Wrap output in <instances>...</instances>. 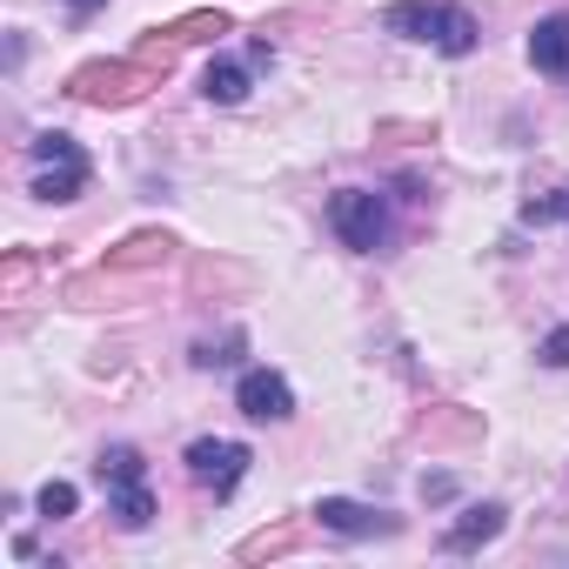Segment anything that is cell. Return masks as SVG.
<instances>
[{
	"instance_id": "1",
	"label": "cell",
	"mask_w": 569,
	"mask_h": 569,
	"mask_svg": "<svg viewBox=\"0 0 569 569\" xmlns=\"http://www.w3.org/2000/svg\"><path fill=\"white\" fill-rule=\"evenodd\" d=\"M382 28L402 41H429L442 54H476V21L462 8H436V0H396V8H382Z\"/></svg>"
},
{
	"instance_id": "2",
	"label": "cell",
	"mask_w": 569,
	"mask_h": 569,
	"mask_svg": "<svg viewBox=\"0 0 569 569\" xmlns=\"http://www.w3.org/2000/svg\"><path fill=\"white\" fill-rule=\"evenodd\" d=\"M94 476H101V489H108V516H114L121 529H148V522H154V489H148V462H141V449H128V442L101 449Z\"/></svg>"
},
{
	"instance_id": "3",
	"label": "cell",
	"mask_w": 569,
	"mask_h": 569,
	"mask_svg": "<svg viewBox=\"0 0 569 569\" xmlns=\"http://www.w3.org/2000/svg\"><path fill=\"white\" fill-rule=\"evenodd\" d=\"M148 88H161V74L141 68L134 54H128V61H88V68L68 74V94H74L81 108H128V101H141Z\"/></svg>"
},
{
	"instance_id": "4",
	"label": "cell",
	"mask_w": 569,
	"mask_h": 569,
	"mask_svg": "<svg viewBox=\"0 0 569 569\" xmlns=\"http://www.w3.org/2000/svg\"><path fill=\"white\" fill-rule=\"evenodd\" d=\"M329 228L356 248V254H376L389 241V201L376 188H336L329 194Z\"/></svg>"
},
{
	"instance_id": "5",
	"label": "cell",
	"mask_w": 569,
	"mask_h": 569,
	"mask_svg": "<svg viewBox=\"0 0 569 569\" xmlns=\"http://www.w3.org/2000/svg\"><path fill=\"white\" fill-rule=\"evenodd\" d=\"M28 154L41 161V174H34V194L41 201H74L88 188V154H81L74 134H34Z\"/></svg>"
},
{
	"instance_id": "6",
	"label": "cell",
	"mask_w": 569,
	"mask_h": 569,
	"mask_svg": "<svg viewBox=\"0 0 569 569\" xmlns=\"http://www.w3.org/2000/svg\"><path fill=\"white\" fill-rule=\"evenodd\" d=\"M181 462H188V476H194V482H201L214 502H228V496L241 489V476H248V462H254V456H248L241 442L201 436V442H188V456H181Z\"/></svg>"
},
{
	"instance_id": "7",
	"label": "cell",
	"mask_w": 569,
	"mask_h": 569,
	"mask_svg": "<svg viewBox=\"0 0 569 569\" xmlns=\"http://www.w3.org/2000/svg\"><path fill=\"white\" fill-rule=\"evenodd\" d=\"M234 409H241L248 422H289V416H296V389L281 382L274 369H248V376L234 382Z\"/></svg>"
},
{
	"instance_id": "8",
	"label": "cell",
	"mask_w": 569,
	"mask_h": 569,
	"mask_svg": "<svg viewBox=\"0 0 569 569\" xmlns=\"http://www.w3.org/2000/svg\"><path fill=\"white\" fill-rule=\"evenodd\" d=\"M316 516H322V529H336V536H349V542H362V536H396V529H402L389 509H369V502H349V496H322Z\"/></svg>"
},
{
	"instance_id": "9",
	"label": "cell",
	"mask_w": 569,
	"mask_h": 569,
	"mask_svg": "<svg viewBox=\"0 0 569 569\" xmlns=\"http://www.w3.org/2000/svg\"><path fill=\"white\" fill-rule=\"evenodd\" d=\"M502 522H509V509H502V502H469V509H462V522H449V529H442V549H449V556H469V549L496 542V536H502Z\"/></svg>"
},
{
	"instance_id": "10",
	"label": "cell",
	"mask_w": 569,
	"mask_h": 569,
	"mask_svg": "<svg viewBox=\"0 0 569 569\" xmlns=\"http://www.w3.org/2000/svg\"><path fill=\"white\" fill-rule=\"evenodd\" d=\"M476 436H482V416L476 409H429L416 422V442L422 449H469Z\"/></svg>"
},
{
	"instance_id": "11",
	"label": "cell",
	"mask_w": 569,
	"mask_h": 569,
	"mask_svg": "<svg viewBox=\"0 0 569 569\" xmlns=\"http://www.w3.org/2000/svg\"><path fill=\"white\" fill-rule=\"evenodd\" d=\"M174 261V241L168 234H128L121 248H108V274H141V268H168Z\"/></svg>"
},
{
	"instance_id": "12",
	"label": "cell",
	"mask_w": 569,
	"mask_h": 569,
	"mask_svg": "<svg viewBox=\"0 0 569 569\" xmlns=\"http://www.w3.org/2000/svg\"><path fill=\"white\" fill-rule=\"evenodd\" d=\"M529 61L536 74H569V14H549L529 28Z\"/></svg>"
},
{
	"instance_id": "13",
	"label": "cell",
	"mask_w": 569,
	"mask_h": 569,
	"mask_svg": "<svg viewBox=\"0 0 569 569\" xmlns=\"http://www.w3.org/2000/svg\"><path fill=\"white\" fill-rule=\"evenodd\" d=\"M188 281H194V296H241L248 289V268H234V261H214V254H201L194 268H188Z\"/></svg>"
},
{
	"instance_id": "14",
	"label": "cell",
	"mask_w": 569,
	"mask_h": 569,
	"mask_svg": "<svg viewBox=\"0 0 569 569\" xmlns=\"http://www.w3.org/2000/svg\"><path fill=\"white\" fill-rule=\"evenodd\" d=\"M201 94H208L214 108H234V101H248V68H241V61H208V74H201Z\"/></svg>"
},
{
	"instance_id": "15",
	"label": "cell",
	"mask_w": 569,
	"mask_h": 569,
	"mask_svg": "<svg viewBox=\"0 0 569 569\" xmlns=\"http://www.w3.org/2000/svg\"><path fill=\"white\" fill-rule=\"evenodd\" d=\"M296 542H302V529H296V522H274V529H254L234 556H241V562H268V556H289Z\"/></svg>"
},
{
	"instance_id": "16",
	"label": "cell",
	"mask_w": 569,
	"mask_h": 569,
	"mask_svg": "<svg viewBox=\"0 0 569 569\" xmlns=\"http://www.w3.org/2000/svg\"><path fill=\"white\" fill-rule=\"evenodd\" d=\"M161 34H174L181 48H194V41L228 34V14H221V8H201V14H181V21H174V28H161Z\"/></svg>"
},
{
	"instance_id": "17",
	"label": "cell",
	"mask_w": 569,
	"mask_h": 569,
	"mask_svg": "<svg viewBox=\"0 0 569 569\" xmlns=\"http://www.w3.org/2000/svg\"><path fill=\"white\" fill-rule=\"evenodd\" d=\"M34 509H41L48 522H61V516H74V509H81V489L54 476V482H41V496H34Z\"/></svg>"
},
{
	"instance_id": "18",
	"label": "cell",
	"mask_w": 569,
	"mask_h": 569,
	"mask_svg": "<svg viewBox=\"0 0 569 569\" xmlns=\"http://www.w3.org/2000/svg\"><path fill=\"white\" fill-rule=\"evenodd\" d=\"M28 281H34V254H28V248H14L8 261H0V296H8V302H14V296L28 289Z\"/></svg>"
},
{
	"instance_id": "19",
	"label": "cell",
	"mask_w": 569,
	"mask_h": 569,
	"mask_svg": "<svg viewBox=\"0 0 569 569\" xmlns=\"http://www.w3.org/2000/svg\"><path fill=\"white\" fill-rule=\"evenodd\" d=\"M241 356V336H221V342H194V369H228Z\"/></svg>"
},
{
	"instance_id": "20",
	"label": "cell",
	"mask_w": 569,
	"mask_h": 569,
	"mask_svg": "<svg viewBox=\"0 0 569 569\" xmlns=\"http://www.w3.org/2000/svg\"><path fill=\"white\" fill-rule=\"evenodd\" d=\"M522 221H529V228H549V221H569V188H556L549 201H529V208H522Z\"/></svg>"
},
{
	"instance_id": "21",
	"label": "cell",
	"mask_w": 569,
	"mask_h": 569,
	"mask_svg": "<svg viewBox=\"0 0 569 569\" xmlns=\"http://www.w3.org/2000/svg\"><path fill=\"white\" fill-rule=\"evenodd\" d=\"M542 362H549V369H569V329H549V336H542Z\"/></svg>"
},
{
	"instance_id": "22",
	"label": "cell",
	"mask_w": 569,
	"mask_h": 569,
	"mask_svg": "<svg viewBox=\"0 0 569 569\" xmlns=\"http://www.w3.org/2000/svg\"><path fill=\"white\" fill-rule=\"evenodd\" d=\"M456 496V476H422V502H449Z\"/></svg>"
},
{
	"instance_id": "23",
	"label": "cell",
	"mask_w": 569,
	"mask_h": 569,
	"mask_svg": "<svg viewBox=\"0 0 569 569\" xmlns=\"http://www.w3.org/2000/svg\"><path fill=\"white\" fill-rule=\"evenodd\" d=\"M68 8H74V14H81V21H88V14H94V8H101V0H68Z\"/></svg>"
}]
</instances>
